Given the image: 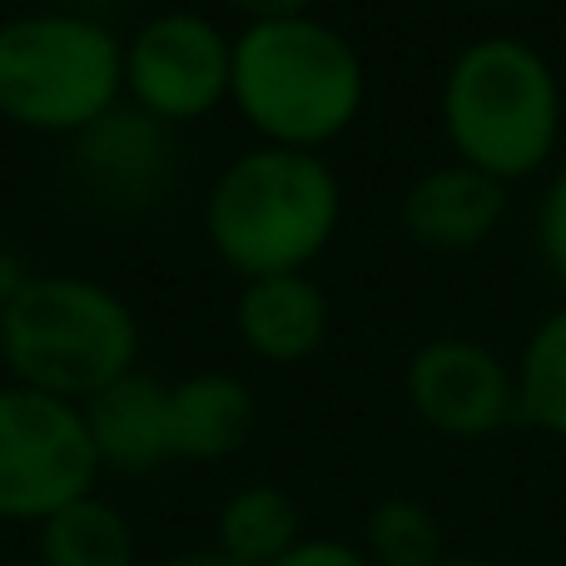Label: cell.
<instances>
[{
	"mask_svg": "<svg viewBox=\"0 0 566 566\" xmlns=\"http://www.w3.org/2000/svg\"><path fill=\"white\" fill-rule=\"evenodd\" d=\"M229 105L259 145L323 155L358 125L368 105V65L338 25L318 15L259 20L234 35Z\"/></svg>",
	"mask_w": 566,
	"mask_h": 566,
	"instance_id": "6da1fadb",
	"label": "cell"
},
{
	"mask_svg": "<svg viewBox=\"0 0 566 566\" xmlns=\"http://www.w3.org/2000/svg\"><path fill=\"white\" fill-rule=\"evenodd\" d=\"M343 224V179L323 155L254 145L205 195V244L239 283L308 274Z\"/></svg>",
	"mask_w": 566,
	"mask_h": 566,
	"instance_id": "7a4b0ae2",
	"label": "cell"
},
{
	"mask_svg": "<svg viewBox=\"0 0 566 566\" xmlns=\"http://www.w3.org/2000/svg\"><path fill=\"white\" fill-rule=\"evenodd\" d=\"M438 119L458 165L512 189L557 159L566 125L562 75L532 40L478 35L442 70Z\"/></svg>",
	"mask_w": 566,
	"mask_h": 566,
	"instance_id": "3957f363",
	"label": "cell"
},
{
	"mask_svg": "<svg viewBox=\"0 0 566 566\" xmlns=\"http://www.w3.org/2000/svg\"><path fill=\"white\" fill-rule=\"evenodd\" d=\"M139 343L129 298L85 274H30L0 313L6 378L75 408L139 368Z\"/></svg>",
	"mask_w": 566,
	"mask_h": 566,
	"instance_id": "277c9868",
	"label": "cell"
},
{
	"mask_svg": "<svg viewBox=\"0 0 566 566\" xmlns=\"http://www.w3.org/2000/svg\"><path fill=\"white\" fill-rule=\"evenodd\" d=\"M125 99V40L80 10L0 20V119L75 139Z\"/></svg>",
	"mask_w": 566,
	"mask_h": 566,
	"instance_id": "5b68a950",
	"label": "cell"
},
{
	"mask_svg": "<svg viewBox=\"0 0 566 566\" xmlns=\"http://www.w3.org/2000/svg\"><path fill=\"white\" fill-rule=\"evenodd\" d=\"M105 478L85 412L50 392L0 382V522L40 527L60 507L90 497Z\"/></svg>",
	"mask_w": 566,
	"mask_h": 566,
	"instance_id": "8992f818",
	"label": "cell"
},
{
	"mask_svg": "<svg viewBox=\"0 0 566 566\" xmlns=\"http://www.w3.org/2000/svg\"><path fill=\"white\" fill-rule=\"evenodd\" d=\"M234 85V35L205 10L169 6L139 20L125 40V105L179 129L229 105Z\"/></svg>",
	"mask_w": 566,
	"mask_h": 566,
	"instance_id": "52a82bcc",
	"label": "cell"
},
{
	"mask_svg": "<svg viewBox=\"0 0 566 566\" xmlns=\"http://www.w3.org/2000/svg\"><path fill=\"white\" fill-rule=\"evenodd\" d=\"M402 398L428 432L448 442H482L517 422V373L482 338L442 333L412 348Z\"/></svg>",
	"mask_w": 566,
	"mask_h": 566,
	"instance_id": "ba28073f",
	"label": "cell"
},
{
	"mask_svg": "<svg viewBox=\"0 0 566 566\" xmlns=\"http://www.w3.org/2000/svg\"><path fill=\"white\" fill-rule=\"evenodd\" d=\"M70 169L105 209L145 214L179 179L175 129L119 99L109 115H99L70 139Z\"/></svg>",
	"mask_w": 566,
	"mask_h": 566,
	"instance_id": "9c48e42d",
	"label": "cell"
},
{
	"mask_svg": "<svg viewBox=\"0 0 566 566\" xmlns=\"http://www.w3.org/2000/svg\"><path fill=\"white\" fill-rule=\"evenodd\" d=\"M512 209V189L472 165H432L402 189L398 224L428 254H472L502 229Z\"/></svg>",
	"mask_w": 566,
	"mask_h": 566,
	"instance_id": "30bf717a",
	"label": "cell"
},
{
	"mask_svg": "<svg viewBox=\"0 0 566 566\" xmlns=\"http://www.w3.org/2000/svg\"><path fill=\"white\" fill-rule=\"evenodd\" d=\"M80 412H85L99 472L149 478L165 462H175V442H169V382H159L155 373H145V368L125 373L105 392H95Z\"/></svg>",
	"mask_w": 566,
	"mask_h": 566,
	"instance_id": "8fae6325",
	"label": "cell"
},
{
	"mask_svg": "<svg viewBox=\"0 0 566 566\" xmlns=\"http://www.w3.org/2000/svg\"><path fill=\"white\" fill-rule=\"evenodd\" d=\"M333 303L313 274H274L239 283L234 333L259 363L293 368L328 343Z\"/></svg>",
	"mask_w": 566,
	"mask_h": 566,
	"instance_id": "7c38bea8",
	"label": "cell"
},
{
	"mask_svg": "<svg viewBox=\"0 0 566 566\" xmlns=\"http://www.w3.org/2000/svg\"><path fill=\"white\" fill-rule=\"evenodd\" d=\"M259 402L239 373L205 368L169 382V442L175 462H224L254 438Z\"/></svg>",
	"mask_w": 566,
	"mask_h": 566,
	"instance_id": "4fadbf2b",
	"label": "cell"
},
{
	"mask_svg": "<svg viewBox=\"0 0 566 566\" xmlns=\"http://www.w3.org/2000/svg\"><path fill=\"white\" fill-rule=\"evenodd\" d=\"M308 537L303 512L274 482H244L224 497L214 517V552L234 566H274L289 547Z\"/></svg>",
	"mask_w": 566,
	"mask_h": 566,
	"instance_id": "5bb4252c",
	"label": "cell"
},
{
	"mask_svg": "<svg viewBox=\"0 0 566 566\" xmlns=\"http://www.w3.org/2000/svg\"><path fill=\"white\" fill-rule=\"evenodd\" d=\"M35 557L40 566H139V537L115 502L90 492L40 522Z\"/></svg>",
	"mask_w": 566,
	"mask_h": 566,
	"instance_id": "9a60e30c",
	"label": "cell"
},
{
	"mask_svg": "<svg viewBox=\"0 0 566 566\" xmlns=\"http://www.w3.org/2000/svg\"><path fill=\"white\" fill-rule=\"evenodd\" d=\"M512 373H517V422L566 442V303L527 333Z\"/></svg>",
	"mask_w": 566,
	"mask_h": 566,
	"instance_id": "2e32d148",
	"label": "cell"
},
{
	"mask_svg": "<svg viewBox=\"0 0 566 566\" xmlns=\"http://www.w3.org/2000/svg\"><path fill=\"white\" fill-rule=\"evenodd\" d=\"M358 547L373 566H438L448 557L438 512L418 497H382L363 522Z\"/></svg>",
	"mask_w": 566,
	"mask_h": 566,
	"instance_id": "e0dca14e",
	"label": "cell"
},
{
	"mask_svg": "<svg viewBox=\"0 0 566 566\" xmlns=\"http://www.w3.org/2000/svg\"><path fill=\"white\" fill-rule=\"evenodd\" d=\"M537 254L542 269L566 289V169L552 175V185L537 199Z\"/></svg>",
	"mask_w": 566,
	"mask_h": 566,
	"instance_id": "ac0fdd59",
	"label": "cell"
},
{
	"mask_svg": "<svg viewBox=\"0 0 566 566\" xmlns=\"http://www.w3.org/2000/svg\"><path fill=\"white\" fill-rule=\"evenodd\" d=\"M274 566H373V562L363 557V547L348 537H303L298 547H289Z\"/></svg>",
	"mask_w": 566,
	"mask_h": 566,
	"instance_id": "d6986e66",
	"label": "cell"
},
{
	"mask_svg": "<svg viewBox=\"0 0 566 566\" xmlns=\"http://www.w3.org/2000/svg\"><path fill=\"white\" fill-rule=\"evenodd\" d=\"M244 25H259V20H289V15H313L318 0H224Z\"/></svg>",
	"mask_w": 566,
	"mask_h": 566,
	"instance_id": "ffe728a7",
	"label": "cell"
},
{
	"mask_svg": "<svg viewBox=\"0 0 566 566\" xmlns=\"http://www.w3.org/2000/svg\"><path fill=\"white\" fill-rule=\"evenodd\" d=\"M25 279H30L25 259H20L10 244H0V313L10 308V298H15L20 289H25Z\"/></svg>",
	"mask_w": 566,
	"mask_h": 566,
	"instance_id": "44dd1931",
	"label": "cell"
},
{
	"mask_svg": "<svg viewBox=\"0 0 566 566\" xmlns=\"http://www.w3.org/2000/svg\"><path fill=\"white\" fill-rule=\"evenodd\" d=\"M149 566H234V562L219 557L214 547H189V552H169V557H159Z\"/></svg>",
	"mask_w": 566,
	"mask_h": 566,
	"instance_id": "7402d4cb",
	"label": "cell"
},
{
	"mask_svg": "<svg viewBox=\"0 0 566 566\" xmlns=\"http://www.w3.org/2000/svg\"><path fill=\"white\" fill-rule=\"evenodd\" d=\"M438 566H512V562H497V557H452V552H448Z\"/></svg>",
	"mask_w": 566,
	"mask_h": 566,
	"instance_id": "603a6c76",
	"label": "cell"
},
{
	"mask_svg": "<svg viewBox=\"0 0 566 566\" xmlns=\"http://www.w3.org/2000/svg\"><path fill=\"white\" fill-rule=\"evenodd\" d=\"M468 6H512V0H468Z\"/></svg>",
	"mask_w": 566,
	"mask_h": 566,
	"instance_id": "cb8c5ba5",
	"label": "cell"
},
{
	"mask_svg": "<svg viewBox=\"0 0 566 566\" xmlns=\"http://www.w3.org/2000/svg\"><path fill=\"white\" fill-rule=\"evenodd\" d=\"M0 382H6V348H0Z\"/></svg>",
	"mask_w": 566,
	"mask_h": 566,
	"instance_id": "d4e9b609",
	"label": "cell"
}]
</instances>
